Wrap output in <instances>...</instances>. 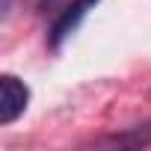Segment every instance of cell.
Segmentation results:
<instances>
[{"mask_svg": "<svg viewBox=\"0 0 151 151\" xmlns=\"http://www.w3.org/2000/svg\"><path fill=\"white\" fill-rule=\"evenodd\" d=\"M95 6H98V0H68V3L59 9V15L53 18V24H50V33H47L50 47H59L74 30L80 27V21H83Z\"/></svg>", "mask_w": 151, "mask_h": 151, "instance_id": "1", "label": "cell"}, {"mask_svg": "<svg viewBox=\"0 0 151 151\" xmlns=\"http://www.w3.org/2000/svg\"><path fill=\"white\" fill-rule=\"evenodd\" d=\"M30 101V89L24 80H18L15 74H3V95H0V124L9 127L12 122H18L27 110Z\"/></svg>", "mask_w": 151, "mask_h": 151, "instance_id": "2", "label": "cell"}, {"mask_svg": "<svg viewBox=\"0 0 151 151\" xmlns=\"http://www.w3.org/2000/svg\"><path fill=\"white\" fill-rule=\"evenodd\" d=\"M113 142H122V145H148V142H151V124H145L142 130H133V133L116 136Z\"/></svg>", "mask_w": 151, "mask_h": 151, "instance_id": "3", "label": "cell"}]
</instances>
